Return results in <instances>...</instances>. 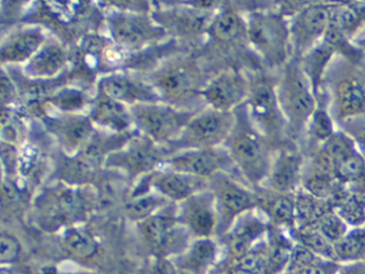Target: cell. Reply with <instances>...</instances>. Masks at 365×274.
I'll list each match as a JSON object with an SVG mask.
<instances>
[{"label":"cell","instance_id":"f546056e","mask_svg":"<svg viewBox=\"0 0 365 274\" xmlns=\"http://www.w3.org/2000/svg\"><path fill=\"white\" fill-rule=\"evenodd\" d=\"M339 186L334 175L312 166L305 160L300 190L316 198L330 201Z\"/></svg>","mask_w":365,"mask_h":274},{"label":"cell","instance_id":"d590c367","mask_svg":"<svg viewBox=\"0 0 365 274\" xmlns=\"http://www.w3.org/2000/svg\"><path fill=\"white\" fill-rule=\"evenodd\" d=\"M174 231V223L165 216H150L143 224V233L147 241L159 248L170 243Z\"/></svg>","mask_w":365,"mask_h":274},{"label":"cell","instance_id":"6da1fadb","mask_svg":"<svg viewBox=\"0 0 365 274\" xmlns=\"http://www.w3.org/2000/svg\"><path fill=\"white\" fill-rule=\"evenodd\" d=\"M235 115L236 122L224 147L239 177L255 190L264 186L277 149L254 126L245 104L238 107Z\"/></svg>","mask_w":365,"mask_h":274},{"label":"cell","instance_id":"484cf974","mask_svg":"<svg viewBox=\"0 0 365 274\" xmlns=\"http://www.w3.org/2000/svg\"><path fill=\"white\" fill-rule=\"evenodd\" d=\"M339 128L329 107V98L326 91L317 98L315 111L307 124V134L303 143V151L307 152L326 143Z\"/></svg>","mask_w":365,"mask_h":274},{"label":"cell","instance_id":"52a82bcc","mask_svg":"<svg viewBox=\"0 0 365 274\" xmlns=\"http://www.w3.org/2000/svg\"><path fill=\"white\" fill-rule=\"evenodd\" d=\"M130 111L138 130L157 145H172L194 115L162 102L134 105Z\"/></svg>","mask_w":365,"mask_h":274},{"label":"cell","instance_id":"7a4b0ae2","mask_svg":"<svg viewBox=\"0 0 365 274\" xmlns=\"http://www.w3.org/2000/svg\"><path fill=\"white\" fill-rule=\"evenodd\" d=\"M250 49L264 68L279 72L292 57L289 19L275 9V4L247 16Z\"/></svg>","mask_w":365,"mask_h":274},{"label":"cell","instance_id":"ab89813d","mask_svg":"<svg viewBox=\"0 0 365 274\" xmlns=\"http://www.w3.org/2000/svg\"><path fill=\"white\" fill-rule=\"evenodd\" d=\"M162 198L151 193H142L136 195L128 203V213L134 218L146 220L150 218L151 213L162 203Z\"/></svg>","mask_w":365,"mask_h":274},{"label":"cell","instance_id":"9c48e42d","mask_svg":"<svg viewBox=\"0 0 365 274\" xmlns=\"http://www.w3.org/2000/svg\"><path fill=\"white\" fill-rule=\"evenodd\" d=\"M213 197L221 212L225 228H230L241 216L257 210L255 190L232 173H220L211 178Z\"/></svg>","mask_w":365,"mask_h":274},{"label":"cell","instance_id":"e0dca14e","mask_svg":"<svg viewBox=\"0 0 365 274\" xmlns=\"http://www.w3.org/2000/svg\"><path fill=\"white\" fill-rule=\"evenodd\" d=\"M51 132L68 153L80 151L88 146L95 134V123L89 116L65 113L63 117L51 119Z\"/></svg>","mask_w":365,"mask_h":274},{"label":"cell","instance_id":"7402d4cb","mask_svg":"<svg viewBox=\"0 0 365 274\" xmlns=\"http://www.w3.org/2000/svg\"><path fill=\"white\" fill-rule=\"evenodd\" d=\"M266 242V274L285 273L297 243L292 230L270 225Z\"/></svg>","mask_w":365,"mask_h":274},{"label":"cell","instance_id":"e575fe53","mask_svg":"<svg viewBox=\"0 0 365 274\" xmlns=\"http://www.w3.org/2000/svg\"><path fill=\"white\" fill-rule=\"evenodd\" d=\"M296 242L304 246L309 252L319 258L334 261L333 258V243L329 241L315 227L296 228L292 230Z\"/></svg>","mask_w":365,"mask_h":274},{"label":"cell","instance_id":"603a6c76","mask_svg":"<svg viewBox=\"0 0 365 274\" xmlns=\"http://www.w3.org/2000/svg\"><path fill=\"white\" fill-rule=\"evenodd\" d=\"M149 180H150V186H153L158 192L174 201L191 198L206 181V180L191 177L172 169L159 171V173L153 171V175L149 178Z\"/></svg>","mask_w":365,"mask_h":274},{"label":"cell","instance_id":"8d00e7d4","mask_svg":"<svg viewBox=\"0 0 365 274\" xmlns=\"http://www.w3.org/2000/svg\"><path fill=\"white\" fill-rule=\"evenodd\" d=\"M320 147L328 154L335 166L341 161L347 158L348 156L358 152V148H356L352 137L341 128H337L336 132Z\"/></svg>","mask_w":365,"mask_h":274},{"label":"cell","instance_id":"1f68e13d","mask_svg":"<svg viewBox=\"0 0 365 274\" xmlns=\"http://www.w3.org/2000/svg\"><path fill=\"white\" fill-rule=\"evenodd\" d=\"M333 258L339 265L365 260V229L350 228L344 237L333 243Z\"/></svg>","mask_w":365,"mask_h":274},{"label":"cell","instance_id":"4316f807","mask_svg":"<svg viewBox=\"0 0 365 274\" xmlns=\"http://www.w3.org/2000/svg\"><path fill=\"white\" fill-rule=\"evenodd\" d=\"M68 62V53L57 43H44L43 46L27 62L25 68L33 78H52L56 76Z\"/></svg>","mask_w":365,"mask_h":274},{"label":"cell","instance_id":"f35d334b","mask_svg":"<svg viewBox=\"0 0 365 274\" xmlns=\"http://www.w3.org/2000/svg\"><path fill=\"white\" fill-rule=\"evenodd\" d=\"M315 228H317L329 241L335 243L347 233L350 227L334 210L330 209L318 220Z\"/></svg>","mask_w":365,"mask_h":274},{"label":"cell","instance_id":"ee69618b","mask_svg":"<svg viewBox=\"0 0 365 274\" xmlns=\"http://www.w3.org/2000/svg\"><path fill=\"white\" fill-rule=\"evenodd\" d=\"M19 250L20 248L16 238L6 233L1 235V260L4 263L14 261L18 257Z\"/></svg>","mask_w":365,"mask_h":274},{"label":"cell","instance_id":"d6a6232c","mask_svg":"<svg viewBox=\"0 0 365 274\" xmlns=\"http://www.w3.org/2000/svg\"><path fill=\"white\" fill-rule=\"evenodd\" d=\"M296 218L298 228L315 227L318 220L329 210L332 209L330 201H322L299 188L294 194Z\"/></svg>","mask_w":365,"mask_h":274},{"label":"cell","instance_id":"4dcf8cb0","mask_svg":"<svg viewBox=\"0 0 365 274\" xmlns=\"http://www.w3.org/2000/svg\"><path fill=\"white\" fill-rule=\"evenodd\" d=\"M332 21L346 36L356 40L365 27V1L335 2Z\"/></svg>","mask_w":365,"mask_h":274},{"label":"cell","instance_id":"681fc988","mask_svg":"<svg viewBox=\"0 0 365 274\" xmlns=\"http://www.w3.org/2000/svg\"><path fill=\"white\" fill-rule=\"evenodd\" d=\"M3 274H11V273H10V272L3 271Z\"/></svg>","mask_w":365,"mask_h":274},{"label":"cell","instance_id":"7bdbcfd3","mask_svg":"<svg viewBox=\"0 0 365 274\" xmlns=\"http://www.w3.org/2000/svg\"><path fill=\"white\" fill-rule=\"evenodd\" d=\"M339 128L352 137L358 151L365 158V117L350 120L339 126Z\"/></svg>","mask_w":365,"mask_h":274},{"label":"cell","instance_id":"5b68a950","mask_svg":"<svg viewBox=\"0 0 365 274\" xmlns=\"http://www.w3.org/2000/svg\"><path fill=\"white\" fill-rule=\"evenodd\" d=\"M324 90L339 128L365 117V61L354 64L336 56L327 72Z\"/></svg>","mask_w":365,"mask_h":274},{"label":"cell","instance_id":"3957f363","mask_svg":"<svg viewBox=\"0 0 365 274\" xmlns=\"http://www.w3.org/2000/svg\"><path fill=\"white\" fill-rule=\"evenodd\" d=\"M277 94L287 126L288 141L302 147L317 98L298 57L292 56L277 72Z\"/></svg>","mask_w":365,"mask_h":274},{"label":"cell","instance_id":"f1b7e54d","mask_svg":"<svg viewBox=\"0 0 365 274\" xmlns=\"http://www.w3.org/2000/svg\"><path fill=\"white\" fill-rule=\"evenodd\" d=\"M212 194L193 197L187 210V220L194 233L209 237L219 225V215L215 207Z\"/></svg>","mask_w":365,"mask_h":274},{"label":"cell","instance_id":"cb8c5ba5","mask_svg":"<svg viewBox=\"0 0 365 274\" xmlns=\"http://www.w3.org/2000/svg\"><path fill=\"white\" fill-rule=\"evenodd\" d=\"M334 51L324 41H320L313 49L301 56V68L311 85L316 98L324 92V78L334 58Z\"/></svg>","mask_w":365,"mask_h":274},{"label":"cell","instance_id":"9a60e30c","mask_svg":"<svg viewBox=\"0 0 365 274\" xmlns=\"http://www.w3.org/2000/svg\"><path fill=\"white\" fill-rule=\"evenodd\" d=\"M143 137L128 143L123 149L110 152L106 158V165L132 176L153 173L160 163L165 162L166 158L162 156L157 143Z\"/></svg>","mask_w":365,"mask_h":274},{"label":"cell","instance_id":"ba28073f","mask_svg":"<svg viewBox=\"0 0 365 274\" xmlns=\"http://www.w3.org/2000/svg\"><path fill=\"white\" fill-rule=\"evenodd\" d=\"M335 2H307L289 19L292 56L300 58L322 41L332 19Z\"/></svg>","mask_w":365,"mask_h":274},{"label":"cell","instance_id":"d4e9b609","mask_svg":"<svg viewBox=\"0 0 365 274\" xmlns=\"http://www.w3.org/2000/svg\"><path fill=\"white\" fill-rule=\"evenodd\" d=\"M46 43V36L40 30L29 29L10 36L1 45L0 58L5 64L29 62Z\"/></svg>","mask_w":365,"mask_h":274},{"label":"cell","instance_id":"4fadbf2b","mask_svg":"<svg viewBox=\"0 0 365 274\" xmlns=\"http://www.w3.org/2000/svg\"><path fill=\"white\" fill-rule=\"evenodd\" d=\"M305 153L301 146L287 141L275 151L264 188L282 194H294L300 188Z\"/></svg>","mask_w":365,"mask_h":274},{"label":"cell","instance_id":"8fae6325","mask_svg":"<svg viewBox=\"0 0 365 274\" xmlns=\"http://www.w3.org/2000/svg\"><path fill=\"white\" fill-rule=\"evenodd\" d=\"M249 87V74L238 68H227L205 83L200 96L210 108L235 111L247 101Z\"/></svg>","mask_w":365,"mask_h":274},{"label":"cell","instance_id":"b9f144b4","mask_svg":"<svg viewBox=\"0 0 365 274\" xmlns=\"http://www.w3.org/2000/svg\"><path fill=\"white\" fill-rule=\"evenodd\" d=\"M217 246L211 240L202 239L194 244L191 250V260L196 265H210L215 258Z\"/></svg>","mask_w":365,"mask_h":274},{"label":"cell","instance_id":"44dd1931","mask_svg":"<svg viewBox=\"0 0 365 274\" xmlns=\"http://www.w3.org/2000/svg\"><path fill=\"white\" fill-rule=\"evenodd\" d=\"M89 117L93 123L116 133L125 132L134 124L130 107L100 92Z\"/></svg>","mask_w":365,"mask_h":274},{"label":"cell","instance_id":"d6986e66","mask_svg":"<svg viewBox=\"0 0 365 274\" xmlns=\"http://www.w3.org/2000/svg\"><path fill=\"white\" fill-rule=\"evenodd\" d=\"M208 30L215 42L224 46L234 47L243 44L249 46L247 17L243 16L240 9L232 4H226L220 9L213 16Z\"/></svg>","mask_w":365,"mask_h":274},{"label":"cell","instance_id":"83f0119b","mask_svg":"<svg viewBox=\"0 0 365 274\" xmlns=\"http://www.w3.org/2000/svg\"><path fill=\"white\" fill-rule=\"evenodd\" d=\"M332 209L347 223L350 228L363 227L365 220V193L339 186L330 199Z\"/></svg>","mask_w":365,"mask_h":274},{"label":"cell","instance_id":"f907efd6","mask_svg":"<svg viewBox=\"0 0 365 274\" xmlns=\"http://www.w3.org/2000/svg\"><path fill=\"white\" fill-rule=\"evenodd\" d=\"M363 228L365 229V220H364V225H363Z\"/></svg>","mask_w":365,"mask_h":274},{"label":"cell","instance_id":"816d5d0a","mask_svg":"<svg viewBox=\"0 0 365 274\" xmlns=\"http://www.w3.org/2000/svg\"><path fill=\"white\" fill-rule=\"evenodd\" d=\"M215 274H220V273H217H217H215Z\"/></svg>","mask_w":365,"mask_h":274},{"label":"cell","instance_id":"8992f818","mask_svg":"<svg viewBox=\"0 0 365 274\" xmlns=\"http://www.w3.org/2000/svg\"><path fill=\"white\" fill-rule=\"evenodd\" d=\"M236 122L235 111L205 109L194 113L177 141L172 143L177 151L225 146Z\"/></svg>","mask_w":365,"mask_h":274},{"label":"cell","instance_id":"5bb4252c","mask_svg":"<svg viewBox=\"0 0 365 274\" xmlns=\"http://www.w3.org/2000/svg\"><path fill=\"white\" fill-rule=\"evenodd\" d=\"M110 36L125 49H140L164 36L163 27L143 15L123 13L108 19Z\"/></svg>","mask_w":365,"mask_h":274},{"label":"cell","instance_id":"7dc6e473","mask_svg":"<svg viewBox=\"0 0 365 274\" xmlns=\"http://www.w3.org/2000/svg\"><path fill=\"white\" fill-rule=\"evenodd\" d=\"M354 43L358 45L359 49H360L361 51H362L363 57H364L365 61V32H363L360 36H358V38L354 40Z\"/></svg>","mask_w":365,"mask_h":274},{"label":"cell","instance_id":"f6af8a7d","mask_svg":"<svg viewBox=\"0 0 365 274\" xmlns=\"http://www.w3.org/2000/svg\"><path fill=\"white\" fill-rule=\"evenodd\" d=\"M0 94L3 107L10 106L16 96V86L12 83L10 77L6 74L5 70L1 72V81H0Z\"/></svg>","mask_w":365,"mask_h":274},{"label":"cell","instance_id":"ac0fdd59","mask_svg":"<svg viewBox=\"0 0 365 274\" xmlns=\"http://www.w3.org/2000/svg\"><path fill=\"white\" fill-rule=\"evenodd\" d=\"M230 228V250L237 259L266 239L270 223L259 210H254L239 218Z\"/></svg>","mask_w":365,"mask_h":274},{"label":"cell","instance_id":"30bf717a","mask_svg":"<svg viewBox=\"0 0 365 274\" xmlns=\"http://www.w3.org/2000/svg\"><path fill=\"white\" fill-rule=\"evenodd\" d=\"M164 163L168 169L202 180L236 171L225 147L181 150L168 156Z\"/></svg>","mask_w":365,"mask_h":274},{"label":"cell","instance_id":"2e32d148","mask_svg":"<svg viewBox=\"0 0 365 274\" xmlns=\"http://www.w3.org/2000/svg\"><path fill=\"white\" fill-rule=\"evenodd\" d=\"M100 93L106 94L129 107L134 105L162 102L153 83L129 75L112 74L100 81Z\"/></svg>","mask_w":365,"mask_h":274},{"label":"cell","instance_id":"c3c4849f","mask_svg":"<svg viewBox=\"0 0 365 274\" xmlns=\"http://www.w3.org/2000/svg\"><path fill=\"white\" fill-rule=\"evenodd\" d=\"M158 274H172V271H170V267L168 265H161L160 267L159 272Z\"/></svg>","mask_w":365,"mask_h":274},{"label":"cell","instance_id":"60d3db41","mask_svg":"<svg viewBox=\"0 0 365 274\" xmlns=\"http://www.w3.org/2000/svg\"><path fill=\"white\" fill-rule=\"evenodd\" d=\"M68 248L80 257H91L97 250L95 239L86 231H70L66 238Z\"/></svg>","mask_w":365,"mask_h":274},{"label":"cell","instance_id":"277c9868","mask_svg":"<svg viewBox=\"0 0 365 274\" xmlns=\"http://www.w3.org/2000/svg\"><path fill=\"white\" fill-rule=\"evenodd\" d=\"M249 81V94L245 103L247 115L277 150L289 141L277 94V72L260 66L251 70Z\"/></svg>","mask_w":365,"mask_h":274},{"label":"cell","instance_id":"74e56055","mask_svg":"<svg viewBox=\"0 0 365 274\" xmlns=\"http://www.w3.org/2000/svg\"><path fill=\"white\" fill-rule=\"evenodd\" d=\"M48 102L63 113H78L88 104V98L80 90L63 89L53 94Z\"/></svg>","mask_w":365,"mask_h":274},{"label":"cell","instance_id":"836d02e7","mask_svg":"<svg viewBox=\"0 0 365 274\" xmlns=\"http://www.w3.org/2000/svg\"><path fill=\"white\" fill-rule=\"evenodd\" d=\"M322 41L334 51L337 57L343 58L354 64L364 62L362 51L354 40L346 36L343 30L331 19Z\"/></svg>","mask_w":365,"mask_h":274},{"label":"cell","instance_id":"ffe728a7","mask_svg":"<svg viewBox=\"0 0 365 274\" xmlns=\"http://www.w3.org/2000/svg\"><path fill=\"white\" fill-rule=\"evenodd\" d=\"M258 208L272 226L281 228H296V201L294 194H282L262 186L255 188Z\"/></svg>","mask_w":365,"mask_h":274},{"label":"cell","instance_id":"bcb514c9","mask_svg":"<svg viewBox=\"0 0 365 274\" xmlns=\"http://www.w3.org/2000/svg\"><path fill=\"white\" fill-rule=\"evenodd\" d=\"M336 274H365V260L339 265Z\"/></svg>","mask_w":365,"mask_h":274},{"label":"cell","instance_id":"7c38bea8","mask_svg":"<svg viewBox=\"0 0 365 274\" xmlns=\"http://www.w3.org/2000/svg\"><path fill=\"white\" fill-rule=\"evenodd\" d=\"M197 71L185 62L172 64L161 68L153 77V86L159 93L162 102L172 105L189 101L200 96L202 86Z\"/></svg>","mask_w":365,"mask_h":274}]
</instances>
